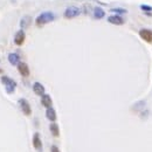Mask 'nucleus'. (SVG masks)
Wrapping results in <instances>:
<instances>
[{"mask_svg": "<svg viewBox=\"0 0 152 152\" xmlns=\"http://www.w3.org/2000/svg\"><path fill=\"white\" fill-rule=\"evenodd\" d=\"M55 20V14L53 12H50V11H47V12H43L41 13L38 18L35 19V24L38 27H41L46 24H49V22H52Z\"/></svg>", "mask_w": 152, "mask_h": 152, "instance_id": "f257e3e1", "label": "nucleus"}, {"mask_svg": "<svg viewBox=\"0 0 152 152\" xmlns=\"http://www.w3.org/2000/svg\"><path fill=\"white\" fill-rule=\"evenodd\" d=\"M1 82L5 86V90L7 94H13L15 88H16V82L14 80H12L11 77L8 76H3L1 77Z\"/></svg>", "mask_w": 152, "mask_h": 152, "instance_id": "f03ea898", "label": "nucleus"}, {"mask_svg": "<svg viewBox=\"0 0 152 152\" xmlns=\"http://www.w3.org/2000/svg\"><path fill=\"white\" fill-rule=\"evenodd\" d=\"M81 14V8L76 7V6H69L68 8H67L63 13L64 18L66 19H73V18H76V16H78Z\"/></svg>", "mask_w": 152, "mask_h": 152, "instance_id": "7ed1b4c3", "label": "nucleus"}, {"mask_svg": "<svg viewBox=\"0 0 152 152\" xmlns=\"http://www.w3.org/2000/svg\"><path fill=\"white\" fill-rule=\"evenodd\" d=\"M19 105H20L21 111H22L26 116H30V115H32L30 104H29V102H28L26 98H20V99H19Z\"/></svg>", "mask_w": 152, "mask_h": 152, "instance_id": "20e7f679", "label": "nucleus"}, {"mask_svg": "<svg viewBox=\"0 0 152 152\" xmlns=\"http://www.w3.org/2000/svg\"><path fill=\"white\" fill-rule=\"evenodd\" d=\"M25 39H26V34H25V32L21 29L19 32H16V34L14 36V43L16 46H22L24 42H25Z\"/></svg>", "mask_w": 152, "mask_h": 152, "instance_id": "39448f33", "label": "nucleus"}, {"mask_svg": "<svg viewBox=\"0 0 152 152\" xmlns=\"http://www.w3.org/2000/svg\"><path fill=\"white\" fill-rule=\"evenodd\" d=\"M139 36L146 42H152V30L143 28V29L139 30Z\"/></svg>", "mask_w": 152, "mask_h": 152, "instance_id": "423d86ee", "label": "nucleus"}, {"mask_svg": "<svg viewBox=\"0 0 152 152\" xmlns=\"http://www.w3.org/2000/svg\"><path fill=\"white\" fill-rule=\"evenodd\" d=\"M18 72L20 73V75L22 77H28L29 76V68H28V64L25 62H20L18 64Z\"/></svg>", "mask_w": 152, "mask_h": 152, "instance_id": "0eeeda50", "label": "nucleus"}, {"mask_svg": "<svg viewBox=\"0 0 152 152\" xmlns=\"http://www.w3.org/2000/svg\"><path fill=\"white\" fill-rule=\"evenodd\" d=\"M108 21L112 25H117V26H121L124 24V19L122 18L121 15H117V14H113V15H110L108 18Z\"/></svg>", "mask_w": 152, "mask_h": 152, "instance_id": "6e6552de", "label": "nucleus"}, {"mask_svg": "<svg viewBox=\"0 0 152 152\" xmlns=\"http://www.w3.org/2000/svg\"><path fill=\"white\" fill-rule=\"evenodd\" d=\"M33 146H34V149L36 151H41L42 150V142H41L39 132H35L34 136H33Z\"/></svg>", "mask_w": 152, "mask_h": 152, "instance_id": "1a4fd4ad", "label": "nucleus"}, {"mask_svg": "<svg viewBox=\"0 0 152 152\" xmlns=\"http://www.w3.org/2000/svg\"><path fill=\"white\" fill-rule=\"evenodd\" d=\"M41 104H42L45 108H47V109L52 108V105H53V101H52V97H50V95L45 94L43 96H41Z\"/></svg>", "mask_w": 152, "mask_h": 152, "instance_id": "9d476101", "label": "nucleus"}, {"mask_svg": "<svg viewBox=\"0 0 152 152\" xmlns=\"http://www.w3.org/2000/svg\"><path fill=\"white\" fill-rule=\"evenodd\" d=\"M33 91H34V94H36L38 96H43L45 95V87L40 82H35L33 84Z\"/></svg>", "mask_w": 152, "mask_h": 152, "instance_id": "9b49d317", "label": "nucleus"}, {"mask_svg": "<svg viewBox=\"0 0 152 152\" xmlns=\"http://www.w3.org/2000/svg\"><path fill=\"white\" fill-rule=\"evenodd\" d=\"M30 24H32V16L25 15V16H22V19H21V21H20V27H21L22 30H24V29H27V28L30 26Z\"/></svg>", "mask_w": 152, "mask_h": 152, "instance_id": "f8f14e48", "label": "nucleus"}, {"mask_svg": "<svg viewBox=\"0 0 152 152\" xmlns=\"http://www.w3.org/2000/svg\"><path fill=\"white\" fill-rule=\"evenodd\" d=\"M8 62L12 64V66H18L20 63V57L16 53H11L8 54Z\"/></svg>", "mask_w": 152, "mask_h": 152, "instance_id": "ddd939ff", "label": "nucleus"}, {"mask_svg": "<svg viewBox=\"0 0 152 152\" xmlns=\"http://www.w3.org/2000/svg\"><path fill=\"white\" fill-rule=\"evenodd\" d=\"M105 16V12L101 7H95L94 8V18L95 19H103Z\"/></svg>", "mask_w": 152, "mask_h": 152, "instance_id": "4468645a", "label": "nucleus"}, {"mask_svg": "<svg viewBox=\"0 0 152 152\" xmlns=\"http://www.w3.org/2000/svg\"><path fill=\"white\" fill-rule=\"evenodd\" d=\"M46 117H47L52 123L55 122V121H56V112H55V110H54L53 108L47 109V111H46Z\"/></svg>", "mask_w": 152, "mask_h": 152, "instance_id": "2eb2a0df", "label": "nucleus"}, {"mask_svg": "<svg viewBox=\"0 0 152 152\" xmlns=\"http://www.w3.org/2000/svg\"><path fill=\"white\" fill-rule=\"evenodd\" d=\"M49 130H50V133H52L54 137H59L60 136V128H59V125L55 122H53L52 124L49 125Z\"/></svg>", "mask_w": 152, "mask_h": 152, "instance_id": "dca6fc26", "label": "nucleus"}, {"mask_svg": "<svg viewBox=\"0 0 152 152\" xmlns=\"http://www.w3.org/2000/svg\"><path fill=\"white\" fill-rule=\"evenodd\" d=\"M110 12H112V13H116L117 15H121V14H125L128 11H126L125 8H112Z\"/></svg>", "mask_w": 152, "mask_h": 152, "instance_id": "f3484780", "label": "nucleus"}, {"mask_svg": "<svg viewBox=\"0 0 152 152\" xmlns=\"http://www.w3.org/2000/svg\"><path fill=\"white\" fill-rule=\"evenodd\" d=\"M141 9L144 11L145 13H146V12H151V11H152V6H149V5H141Z\"/></svg>", "mask_w": 152, "mask_h": 152, "instance_id": "a211bd4d", "label": "nucleus"}, {"mask_svg": "<svg viewBox=\"0 0 152 152\" xmlns=\"http://www.w3.org/2000/svg\"><path fill=\"white\" fill-rule=\"evenodd\" d=\"M144 104H145V101H141V102H138V103H136V104H134V105H136V107H133V109H141V108H143L144 107Z\"/></svg>", "mask_w": 152, "mask_h": 152, "instance_id": "6ab92c4d", "label": "nucleus"}, {"mask_svg": "<svg viewBox=\"0 0 152 152\" xmlns=\"http://www.w3.org/2000/svg\"><path fill=\"white\" fill-rule=\"evenodd\" d=\"M50 152H60V149L56 145H53L52 147H50Z\"/></svg>", "mask_w": 152, "mask_h": 152, "instance_id": "aec40b11", "label": "nucleus"}, {"mask_svg": "<svg viewBox=\"0 0 152 152\" xmlns=\"http://www.w3.org/2000/svg\"><path fill=\"white\" fill-rule=\"evenodd\" d=\"M3 73V69H0V74H1Z\"/></svg>", "mask_w": 152, "mask_h": 152, "instance_id": "412c9836", "label": "nucleus"}]
</instances>
